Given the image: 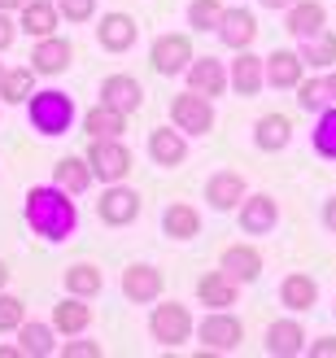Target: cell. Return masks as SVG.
Instances as JSON below:
<instances>
[{"mask_svg": "<svg viewBox=\"0 0 336 358\" xmlns=\"http://www.w3.org/2000/svg\"><path fill=\"white\" fill-rule=\"evenodd\" d=\"M22 219H27V231L40 236L44 245H66V241H75V231H79V206H75V196L66 188H57L48 179V184H31L27 188Z\"/></svg>", "mask_w": 336, "mask_h": 358, "instance_id": "obj_1", "label": "cell"}, {"mask_svg": "<svg viewBox=\"0 0 336 358\" xmlns=\"http://www.w3.org/2000/svg\"><path fill=\"white\" fill-rule=\"evenodd\" d=\"M27 122H31V131L35 136H44V140H57V136H70L75 131V122L83 118L79 114V105L75 96L66 92V87H40L27 105Z\"/></svg>", "mask_w": 336, "mask_h": 358, "instance_id": "obj_2", "label": "cell"}, {"mask_svg": "<svg viewBox=\"0 0 336 358\" xmlns=\"http://www.w3.org/2000/svg\"><path fill=\"white\" fill-rule=\"evenodd\" d=\"M149 341L157 350H180L188 341H197V319H192V310L184 306V301H153L149 306Z\"/></svg>", "mask_w": 336, "mask_h": 358, "instance_id": "obj_3", "label": "cell"}, {"mask_svg": "<svg viewBox=\"0 0 336 358\" xmlns=\"http://www.w3.org/2000/svg\"><path fill=\"white\" fill-rule=\"evenodd\" d=\"M244 345V324L236 310H205L197 319V350L201 354H236Z\"/></svg>", "mask_w": 336, "mask_h": 358, "instance_id": "obj_4", "label": "cell"}, {"mask_svg": "<svg viewBox=\"0 0 336 358\" xmlns=\"http://www.w3.org/2000/svg\"><path fill=\"white\" fill-rule=\"evenodd\" d=\"M192 57H197V48H192L188 31H162V35H153V44H149V66H153V75H162V79H184Z\"/></svg>", "mask_w": 336, "mask_h": 358, "instance_id": "obj_5", "label": "cell"}, {"mask_svg": "<svg viewBox=\"0 0 336 358\" xmlns=\"http://www.w3.org/2000/svg\"><path fill=\"white\" fill-rule=\"evenodd\" d=\"M170 122L180 127L184 136L192 140H201L214 131V122H219V110H214V101L201 96V92H192V87H184V92H175L170 96Z\"/></svg>", "mask_w": 336, "mask_h": 358, "instance_id": "obj_6", "label": "cell"}, {"mask_svg": "<svg viewBox=\"0 0 336 358\" xmlns=\"http://www.w3.org/2000/svg\"><path fill=\"white\" fill-rule=\"evenodd\" d=\"M87 162L96 171V184H122L131 175L136 157L122 136H101V140H87Z\"/></svg>", "mask_w": 336, "mask_h": 358, "instance_id": "obj_7", "label": "cell"}, {"mask_svg": "<svg viewBox=\"0 0 336 358\" xmlns=\"http://www.w3.org/2000/svg\"><path fill=\"white\" fill-rule=\"evenodd\" d=\"M140 214H145V196H140L127 179L122 184H105L101 188V196H96V219L105 223V227H131Z\"/></svg>", "mask_w": 336, "mask_h": 358, "instance_id": "obj_8", "label": "cell"}, {"mask_svg": "<svg viewBox=\"0 0 336 358\" xmlns=\"http://www.w3.org/2000/svg\"><path fill=\"white\" fill-rule=\"evenodd\" d=\"M140 44V22L122 9H105L96 13V48L110 52V57H122Z\"/></svg>", "mask_w": 336, "mask_h": 358, "instance_id": "obj_9", "label": "cell"}, {"mask_svg": "<svg viewBox=\"0 0 336 358\" xmlns=\"http://www.w3.org/2000/svg\"><path fill=\"white\" fill-rule=\"evenodd\" d=\"M201 196H205V206L214 210V214H236V210H240V201L249 196V184H244V175H240V171L219 166V171H210Z\"/></svg>", "mask_w": 336, "mask_h": 358, "instance_id": "obj_10", "label": "cell"}, {"mask_svg": "<svg viewBox=\"0 0 336 358\" xmlns=\"http://www.w3.org/2000/svg\"><path fill=\"white\" fill-rule=\"evenodd\" d=\"M184 83L192 87V92L219 101V96L232 92V70H227L223 57H210V52H201V57H192V66L184 70Z\"/></svg>", "mask_w": 336, "mask_h": 358, "instance_id": "obj_11", "label": "cell"}, {"mask_svg": "<svg viewBox=\"0 0 336 358\" xmlns=\"http://www.w3.org/2000/svg\"><path fill=\"white\" fill-rule=\"evenodd\" d=\"M188 140H192V136H184L175 122H170V127L162 122V127L149 131L145 153H149V162H153L157 171H180V166L188 162Z\"/></svg>", "mask_w": 336, "mask_h": 358, "instance_id": "obj_12", "label": "cell"}, {"mask_svg": "<svg viewBox=\"0 0 336 358\" xmlns=\"http://www.w3.org/2000/svg\"><path fill=\"white\" fill-rule=\"evenodd\" d=\"M262 350H267L271 358H297V354H306L310 350V336L302 328V319H297L293 310L284 319H271L267 332H262Z\"/></svg>", "mask_w": 336, "mask_h": 358, "instance_id": "obj_13", "label": "cell"}, {"mask_svg": "<svg viewBox=\"0 0 336 358\" xmlns=\"http://www.w3.org/2000/svg\"><path fill=\"white\" fill-rule=\"evenodd\" d=\"M118 289H122V297H127L131 306H153V301H162L166 280H162V271H157L153 262H131L127 271H122Z\"/></svg>", "mask_w": 336, "mask_h": 358, "instance_id": "obj_14", "label": "cell"}, {"mask_svg": "<svg viewBox=\"0 0 336 358\" xmlns=\"http://www.w3.org/2000/svg\"><path fill=\"white\" fill-rule=\"evenodd\" d=\"M219 266H223L232 280H240L244 289H249V284H258L262 271H267V258H262V249H258L254 241H232V245H223Z\"/></svg>", "mask_w": 336, "mask_h": 358, "instance_id": "obj_15", "label": "cell"}, {"mask_svg": "<svg viewBox=\"0 0 336 358\" xmlns=\"http://www.w3.org/2000/svg\"><path fill=\"white\" fill-rule=\"evenodd\" d=\"M31 66H35L40 79H57V75H66V70L75 66V44H70L61 31L44 35V40L31 44Z\"/></svg>", "mask_w": 336, "mask_h": 358, "instance_id": "obj_16", "label": "cell"}, {"mask_svg": "<svg viewBox=\"0 0 336 358\" xmlns=\"http://www.w3.org/2000/svg\"><path fill=\"white\" fill-rule=\"evenodd\" d=\"M236 223H240L244 236H271L279 227V201L271 192H249L236 210Z\"/></svg>", "mask_w": 336, "mask_h": 358, "instance_id": "obj_17", "label": "cell"}, {"mask_svg": "<svg viewBox=\"0 0 336 358\" xmlns=\"http://www.w3.org/2000/svg\"><path fill=\"white\" fill-rule=\"evenodd\" d=\"M227 70H232V92H236L240 101H249V96H258V92H267V57H258L254 48L232 52Z\"/></svg>", "mask_w": 336, "mask_h": 358, "instance_id": "obj_18", "label": "cell"}, {"mask_svg": "<svg viewBox=\"0 0 336 358\" xmlns=\"http://www.w3.org/2000/svg\"><path fill=\"white\" fill-rule=\"evenodd\" d=\"M96 101L114 105V110H122V114H140V105H145V83H140L136 75H127V70H114V75L101 79Z\"/></svg>", "mask_w": 336, "mask_h": 358, "instance_id": "obj_19", "label": "cell"}, {"mask_svg": "<svg viewBox=\"0 0 336 358\" xmlns=\"http://www.w3.org/2000/svg\"><path fill=\"white\" fill-rule=\"evenodd\" d=\"M240 289H244L240 280H232L223 266H214V271H205L197 280V306H205V310H232V306H240Z\"/></svg>", "mask_w": 336, "mask_h": 358, "instance_id": "obj_20", "label": "cell"}, {"mask_svg": "<svg viewBox=\"0 0 336 358\" xmlns=\"http://www.w3.org/2000/svg\"><path fill=\"white\" fill-rule=\"evenodd\" d=\"M214 35H219V44H223L227 52L254 48V40H258V13H254V9H244V5H227L223 27H219Z\"/></svg>", "mask_w": 336, "mask_h": 358, "instance_id": "obj_21", "label": "cell"}, {"mask_svg": "<svg viewBox=\"0 0 336 358\" xmlns=\"http://www.w3.org/2000/svg\"><path fill=\"white\" fill-rule=\"evenodd\" d=\"M157 227H162V236L175 241V245H188L201 236V210L192 201H166L162 219H157Z\"/></svg>", "mask_w": 336, "mask_h": 358, "instance_id": "obj_22", "label": "cell"}, {"mask_svg": "<svg viewBox=\"0 0 336 358\" xmlns=\"http://www.w3.org/2000/svg\"><path fill=\"white\" fill-rule=\"evenodd\" d=\"M48 179L57 188H66L70 196H87L92 184H96V171H92V162H87V153H70V157H57V162H52Z\"/></svg>", "mask_w": 336, "mask_h": 358, "instance_id": "obj_23", "label": "cell"}, {"mask_svg": "<svg viewBox=\"0 0 336 358\" xmlns=\"http://www.w3.org/2000/svg\"><path fill=\"white\" fill-rule=\"evenodd\" d=\"M302 79H306L302 52L297 48H271V57H267V87L271 92H293Z\"/></svg>", "mask_w": 336, "mask_h": 358, "instance_id": "obj_24", "label": "cell"}, {"mask_svg": "<svg viewBox=\"0 0 336 358\" xmlns=\"http://www.w3.org/2000/svg\"><path fill=\"white\" fill-rule=\"evenodd\" d=\"M13 341L22 345V354H27V358L61 354V332L52 328V319H27V324L13 332Z\"/></svg>", "mask_w": 336, "mask_h": 358, "instance_id": "obj_25", "label": "cell"}, {"mask_svg": "<svg viewBox=\"0 0 336 358\" xmlns=\"http://www.w3.org/2000/svg\"><path fill=\"white\" fill-rule=\"evenodd\" d=\"M279 306L293 310V315H310L319 306V280L306 275V271H288L279 280Z\"/></svg>", "mask_w": 336, "mask_h": 358, "instance_id": "obj_26", "label": "cell"}, {"mask_svg": "<svg viewBox=\"0 0 336 358\" xmlns=\"http://www.w3.org/2000/svg\"><path fill=\"white\" fill-rule=\"evenodd\" d=\"M284 31H288L293 44L328 31V5H323V0H297V5L284 13Z\"/></svg>", "mask_w": 336, "mask_h": 358, "instance_id": "obj_27", "label": "cell"}, {"mask_svg": "<svg viewBox=\"0 0 336 358\" xmlns=\"http://www.w3.org/2000/svg\"><path fill=\"white\" fill-rule=\"evenodd\" d=\"M293 145V118L288 114H258L254 118V149L258 153H284Z\"/></svg>", "mask_w": 336, "mask_h": 358, "instance_id": "obj_28", "label": "cell"}, {"mask_svg": "<svg viewBox=\"0 0 336 358\" xmlns=\"http://www.w3.org/2000/svg\"><path fill=\"white\" fill-rule=\"evenodd\" d=\"M66 22L57 0H27L22 9H17V27H22L31 40H44V35H57V27Z\"/></svg>", "mask_w": 336, "mask_h": 358, "instance_id": "obj_29", "label": "cell"}, {"mask_svg": "<svg viewBox=\"0 0 336 358\" xmlns=\"http://www.w3.org/2000/svg\"><path fill=\"white\" fill-rule=\"evenodd\" d=\"M52 328L61 336H79V332H92V306L87 297H75V293H61V301L52 306Z\"/></svg>", "mask_w": 336, "mask_h": 358, "instance_id": "obj_30", "label": "cell"}, {"mask_svg": "<svg viewBox=\"0 0 336 358\" xmlns=\"http://www.w3.org/2000/svg\"><path fill=\"white\" fill-rule=\"evenodd\" d=\"M127 118H131V114H122V110H114V105L96 101L92 110L79 118V127H83L87 140H101V136H127Z\"/></svg>", "mask_w": 336, "mask_h": 358, "instance_id": "obj_31", "label": "cell"}, {"mask_svg": "<svg viewBox=\"0 0 336 358\" xmlns=\"http://www.w3.org/2000/svg\"><path fill=\"white\" fill-rule=\"evenodd\" d=\"M105 289V271L96 262H70L66 271H61V293H75V297H101Z\"/></svg>", "mask_w": 336, "mask_h": 358, "instance_id": "obj_32", "label": "cell"}, {"mask_svg": "<svg viewBox=\"0 0 336 358\" xmlns=\"http://www.w3.org/2000/svg\"><path fill=\"white\" fill-rule=\"evenodd\" d=\"M35 66L27 62V66H9L5 70V79H0V101L5 105H27L35 92H40V87H35Z\"/></svg>", "mask_w": 336, "mask_h": 358, "instance_id": "obj_33", "label": "cell"}, {"mask_svg": "<svg viewBox=\"0 0 336 358\" xmlns=\"http://www.w3.org/2000/svg\"><path fill=\"white\" fill-rule=\"evenodd\" d=\"M297 52H302V62L306 70H332L336 66V31H319V35H310V40H297Z\"/></svg>", "mask_w": 336, "mask_h": 358, "instance_id": "obj_34", "label": "cell"}, {"mask_svg": "<svg viewBox=\"0 0 336 358\" xmlns=\"http://www.w3.org/2000/svg\"><path fill=\"white\" fill-rule=\"evenodd\" d=\"M223 13H227V0H188V9H184V22L188 31H197V35H214L223 27Z\"/></svg>", "mask_w": 336, "mask_h": 358, "instance_id": "obj_35", "label": "cell"}, {"mask_svg": "<svg viewBox=\"0 0 336 358\" xmlns=\"http://www.w3.org/2000/svg\"><path fill=\"white\" fill-rule=\"evenodd\" d=\"M293 101H297V110H302V114H310V118L328 110V105H332V96H328V83H323V75H319V70H314L310 79H302V83L293 87Z\"/></svg>", "mask_w": 336, "mask_h": 358, "instance_id": "obj_36", "label": "cell"}, {"mask_svg": "<svg viewBox=\"0 0 336 358\" xmlns=\"http://www.w3.org/2000/svg\"><path fill=\"white\" fill-rule=\"evenodd\" d=\"M310 149L323 157V162H336V105H328L323 114H314L310 127Z\"/></svg>", "mask_w": 336, "mask_h": 358, "instance_id": "obj_37", "label": "cell"}, {"mask_svg": "<svg viewBox=\"0 0 336 358\" xmlns=\"http://www.w3.org/2000/svg\"><path fill=\"white\" fill-rule=\"evenodd\" d=\"M27 319H31V315H27V301H22V297H13L9 289L0 293V336H13L17 328L27 324Z\"/></svg>", "mask_w": 336, "mask_h": 358, "instance_id": "obj_38", "label": "cell"}, {"mask_svg": "<svg viewBox=\"0 0 336 358\" xmlns=\"http://www.w3.org/2000/svg\"><path fill=\"white\" fill-rule=\"evenodd\" d=\"M101 354H105V345L92 341L87 332H79V336H61V358H101Z\"/></svg>", "mask_w": 336, "mask_h": 358, "instance_id": "obj_39", "label": "cell"}, {"mask_svg": "<svg viewBox=\"0 0 336 358\" xmlns=\"http://www.w3.org/2000/svg\"><path fill=\"white\" fill-rule=\"evenodd\" d=\"M57 9L70 27H83V22H96V0H57Z\"/></svg>", "mask_w": 336, "mask_h": 358, "instance_id": "obj_40", "label": "cell"}, {"mask_svg": "<svg viewBox=\"0 0 336 358\" xmlns=\"http://www.w3.org/2000/svg\"><path fill=\"white\" fill-rule=\"evenodd\" d=\"M17 35H22V27H17V13H5V9H0V57L13 48Z\"/></svg>", "mask_w": 336, "mask_h": 358, "instance_id": "obj_41", "label": "cell"}, {"mask_svg": "<svg viewBox=\"0 0 336 358\" xmlns=\"http://www.w3.org/2000/svg\"><path fill=\"white\" fill-rule=\"evenodd\" d=\"M310 358H336V336L328 332V336H310V350H306Z\"/></svg>", "mask_w": 336, "mask_h": 358, "instance_id": "obj_42", "label": "cell"}, {"mask_svg": "<svg viewBox=\"0 0 336 358\" xmlns=\"http://www.w3.org/2000/svg\"><path fill=\"white\" fill-rule=\"evenodd\" d=\"M319 223H323L328 236H336V192L323 196V206H319Z\"/></svg>", "mask_w": 336, "mask_h": 358, "instance_id": "obj_43", "label": "cell"}, {"mask_svg": "<svg viewBox=\"0 0 336 358\" xmlns=\"http://www.w3.org/2000/svg\"><path fill=\"white\" fill-rule=\"evenodd\" d=\"M258 5L267 9V13H288V9L297 5V0H258Z\"/></svg>", "mask_w": 336, "mask_h": 358, "instance_id": "obj_44", "label": "cell"}, {"mask_svg": "<svg viewBox=\"0 0 336 358\" xmlns=\"http://www.w3.org/2000/svg\"><path fill=\"white\" fill-rule=\"evenodd\" d=\"M0 358H27L17 341H0Z\"/></svg>", "mask_w": 336, "mask_h": 358, "instance_id": "obj_45", "label": "cell"}, {"mask_svg": "<svg viewBox=\"0 0 336 358\" xmlns=\"http://www.w3.org/2000/svg\"><path fill=\"white\" fill-rule=\"evenodd\" d=\"M323 83H328V96H332V105H336V66L323 70Z\"/></svg>", "mask_w": 336, "mask_h": 358, "instance_id": "obj_46", "label": "cell"}, {"mask_svg": "<svg viewBox=\"0 0 336 358\" xmlns=\"http://www.w3.org/2000/svg\"><path fill=\"white\" fill-rule=\"evenodd\" d=\"M5 289H9V262L0 258V293H5Z\"/></svg>", "mask_w": 336, "mask_h": 358, "instance_id": "obj_47", "label": "cell"}, {"mask_svg": "<svg viewBox=\"0 0 336 358\" xmlns=\"http://www.w3.org/2000/svg\"><path fill=\"white\" fill-rule=\"evenodd\" d=\"M22 5H27V0H0V9H5V13H17Z\"/></svg>", "mask_w": 336, "mask_h": 358, "instance_id": "obj_48", "label": "cell"}, {"mask_svg": "<svg viewBox=\"0 0 336 358\" xmlns=\"http://www.w3.org/2000/svg\"><path fill=\"white\" fill-rule=\"evenodd\" d=\"M5 70H9V66H5V62H0V79H5Z\"/></svg>", "mask_w": 336, "mask_h": 358, "instance_id": "obj_49", "label": "cell"}, {"mask_svg": "<svg viewBox=\"0 0 336 358\" xmlns=\"http://www.w3.org/2000/svg\"><path fill=\"white\" fill-rule=\"evenodd\" d=\"M332 315H336V297H332Z\"/></svg>", "mask_w": 336, "mask_h": 358, "instance_id": "obj_50", "label": "cell"}, {"mask_svg": "<svg viewBox=\"0 0 336 358\" xmlns=\"http://www.w3.org/2000/svg\"><path fill=\"white\" fill-rule=\"evenodd\" d=\"M0 110H5V101H0Z\"/></svg>", "mask_w": 336, "mask_h": 358, "instance_id": "obj_51", "label": "cell"}]
</instances>
